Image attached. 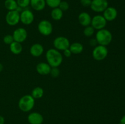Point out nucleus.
<instances>
[{"label":"nucleus","instance_id":"f257e3e1","mask_svg":"<svg viewBox=\"0 0 125 124\" xmlns=\"http://www.w3.org/2000/svg\"><path fill=\"white\" fill-rule=\"evenodd\" d=\"M46 59L51 68H58L62 63V55L56 49H50L46 52Z\"/></svg>","mask_w":125,"mask_h":124},{"label":"nucleus","instance_id":"f03ea898","mask_svg":"<svg viewBox=\"0 0 125 124\" xmlns=\"http://www.w3.org/2000/svg\"><path fill=\"white\" fill-rule=\"evenodd\" d=\"M95 39L99 45L106 46L109 44L112 41V35L109 30L103 29L98 30Z\"/></svg>","mask_w":125,"mask_h":124},{"label":"nucleus","instance_id":"7ed1b4c3","mask_svg":"<svg viewBox=\"0 0 125 124\" xmlns=\"http://www.w3.org/2000/svg\"><path fill=\"white\" fill-rule=\"evenodd\" d=\"M35 105V99L31 95H25L21 97L18 101V108L23 112L31 110Z\"/></svg>","mask_w":125,"mask_h":124},{"label":"nucleus","instance_id":"20e7f679","mask_svg":"<svg viewBox=\"0 0 125 124\" xmlns=\"http://www.w3.org/2000/svg\"><path fill=\"white\" fill-rule=\"evenodd\" d=\"M108 50L106 46L98 45L94 47L92 52V56L95 60L97 61L103 60L107 57Z\"/></svg>","mask_w":125,"mask_h":124},{"label":"nucleus","instance_id":"39448f33","mask_svg":"<svg viewBox=\"0 0 125 124\" xmlns=\"http://www.w3.org/2000/svg\"><path fill=\"white\" fill-rule=\"evenodd\" d=\"M52 25L49 21L42 20L38 24V30L43 36H49L52 32Z\"/></svg>","mask_w":125,"mask_h":124},{"label":"nucleus","instance_id":"423d86ee","mask_svg":"<svg viewBox=\"0 0 125 124\" xmlns=\"http://www.w3.org/2000/svg\"><path fill=\"white\" fill-rule=\"evenodd\" d=\"M53 45L55 49L58 51H62L68 49L70 47V41L65 36H58L54 40Z\"/></svg>","mask_w":125,"mask_h":124},{"label":"nucleus","instance_id":"0eeeda50","mask_svg":"<svg viewBox=\"0 0 125 124\" xmlns=\"http://www.w3.org/2000/svg\"><path fill=\"white\" fill-rule=\"evenodd\" d=\"M108 5L107 0H92L90 7L94 12L101 13L109 7Z\"/></svg>","mask_w":125,"mask_h":124},{"label":"nucleus","instance_id":"6e6552de","mask_svg":"<svg viewBox=\"0 0 125 124\" xmlns=\"http://www.w3.org/2000/svg\"><path fill=\"white\" fill-rule=\"evenodd\" d=\"M107 24V21L106 20L104 17L101 15H95L92 18L91 25L94 29L99 30L101 29H104Z\"/></svg>","mask_w":125,"mask_h":124},{"label":"nucleus","instance_id":"1a4fd4ad","mask_svg":"<svg viewBox=\"0 0 125 124\" xmlns=\"http://www.w3.org/2000/svg\"><path fill=\"white\" fill-rule=\"evenodd\" d=\"M20 13L17 10L9 11L6 15V21L9 26H15L20 21Z\"/></svg>","mask_w":125,"mask_h":124},{"label":"nucleus","instance_id":"9d476101","mask_svg":"<svg viewBox=\"0 0 125 124\" xmlns=\"http://www.w3.org/2000/svg\"><path fill=\"white\" fill-rule=\"evenodd\" d=\"M20 21L25 25H30L34 20V15L32 11L29 9H24L20 14Z\"/></svg>","mask_w":125,"mask_h":124},{"label":"nucleus","instance_id":"9b49d317","mask_svg":"<svg viewBox=\"0 0 125 124\" xmlns=\"http://www.w3.org/2000/svg\"><path fill=\"white\" fill-rule=\"evenodd\" d=\"M12 36L15 41L21 43L26 40L27 36H28V32L24 28L19 27L13 31Z\"/></svg>","mask_w":125,"mask_h":124},{"label":"nucleus","instance_id":"f8f14e48","mask_svg":"<svg viewBox=\"0 0 125 124\" xmlns=\"http://www.w3.org/2000/svg\"><path fill=\"white\" fill-rule=\"evenodd\" d=\"M117 9L113 7H108L103 12V17L107 21H112L116 19L117 17Z\"/></svg>","mask_w":125,"mask_h":124},{"label":"nucleus","instance_id":"ddd939ff","mask_svg":"<svg viewBox=\"0 0 125 124\" xmlns=\"http://www.w3.org/2000/svg\"><path fill=\"white\" fill-rule=\"evenodd\" d=\"M28 120L30 124H42L43 122V117L40 113L33 112L29 114Z\"/></svg>","mask_w":125,"mask_h":124},{"label":"nucleus","instance_id":"4468645a","mask_svg":"<svg viewBox=\"0 0 125 124\" xmlns=\"http://www.w3.org/2000/svg\"><path fill=\"white\" fill-rule=\"evenodd\" d=\"M51 67L48 63L41 62L36 66V71L39 74L43 75H46L50 74L51 71Z\"/></svg>","mask_w":125,"mask_h":124},{"label":"nucleus","instance_id":"2eb2a0df","mask_svg":"<svg viewBox=\"0 0 125 124\" xmlns=\"http://www.w3.org/2000/svg\"><path fill=\"white\" fill-rule=\"evenodd\" d=\"M78 21L81 25L86 27L91 24L92 18L87 12H81L78 16Z\"/></svg>","mask_w":125,"mask_h":124},{"label":"nucleus","instance_id":"dca6fc26","mask_svg":"<svg viewBox=\"0 0 125 124\" xmlns=\"http://www.w3.org/2000/svg\"><path fill=\"white\" fill-rule=\"evenodd\" d=\"M44 52V48L41 44L35 43L32 45L30 48V53L33 57H38L41 56Z\"/></svg>","mask_w":125,"mask_h":124},{"label":"nucleus","instance_id":"f3484780","mask_svg":"<svg viewBox=\"0 0 125 124\" xmlns=\"http://www.w3.org/2000/svg\"><path fill=\"white\" fill-rule=\"evenodd\" d=\"M30 5L32 8L36 11H41L46 6L45 0H31Z\"/></svg>","mask_w":125,"mask_h":124},{"label":"nucleus","instance_id":"a211bd4d","mask_svg":"<svg viewBox=\"0 0 125 124\" xmlns=\"http://www.w3.org/2000/svg\"><path fill=\"white\" fill-rule=\"evenodd\" d=\"M69 49L70 50L72 53L79 54L83 52L84 50V47H83V45L80 43L75 42L70 45Z\"/></svg>","mask_w":125,"mask_h":124},{"label":"nucleus","instance_id":"6ab92c4d","mask_svg":"<svg viewBox=\"0 0 125 124\" xmlns=\"http://www.w3.org/2000/svg\"><path fill=\"white\" fill-rule=\"evenodd\" d=\"M10 50L13 54L18 55L23 51V46L20 43L14 41L10 44Z\"/></svg>","mask_w":125,"mask_h":124},{"label":"nucleus","instance_id":"aec40b11","mask_svg":"<svg viewBox=\"0 0 125 124\" xmlns=\"http://www.w3.org/2000/svg\"><path fill=\"white\" fill-rule=\"evenodd\" d=\"M51 18L56 21H59L63 17V11L59 7L52 9L51 12Z\"/></svg>","mask_w":125,"mask_h":124},{"label":"nucleus","instance_id":"412c9836","mask_svg":"<svg viewBox=\"0 0 125 124\" xmlns=\"http://www.w3.org/2000/svg\"><path fill=\"white\" fill-rule=\"evenodd\" d=\"M4 6L9 11H12L16 10L18 6L16 0H6L4 2Z\"/></svg>","mask_w":125,"mask_h":124},{"label":"nucleus","instance_id":"4be33fe9","mask_svg":"<svg viewBox=\"0 0 125 124\" xmlns=\"http://www.w3.org/2000/svg\"><path fill=\"white\" fill-rule=\"evenodd\" d=\"M43 94L44 91L42 88L37 86V87H35V88L33 89L31 92V96H32L34 99H35V98H40L43 97Z\"/></svg>","mask_w":125,"mask_h":124},{"label":"nucleus","instance_id":"5701e85b","mask_svg":"<svg viewBox=\"0 0 125 124\" xmlns=\"http://www.w3.org/2000/svg\"><path fill=\"white\" fill-rule=\"evenodd\" d=\"M46 4L51 8L54 9L58 7L62 0H45Z\"/></svg>","mask_w":125,"mask_h":124},{"label":"nucleus","instance_id":"b1692460","mask_svg":"<svg viewBox=\"0 0 125 124\" xmlns=\"http://www.w3.org/2000/svg\"><path fill=\"white\" fill-rule=\"evenodd\" d=\"M95 33V29L92 26H88L85 27L84 30V34L87 37H90L92 36Z\"/></svg>","mask_w":125,"mask_h":124},{"label":"nucleus","instance_id":"393cba45","mask_svg":"<svg viewBox=\"0 0 125 124\" xmlns=\"http://www.w3.org/2000/svg\"><path fill=\"white\" fill-rule=\"evenodd\" d=\"M16 1L18 6L21 7L22 9L26 8L30 5L31 0H16Z\"/></svg>","mask_w":125,"mask_h":124},{"label":"nucleus","instance_id":"a878e982","mask_svg":"<svg viewBox=\"0 0 125 124\" xmlns=\"http://www.w3.org/2000/svg\"><path fill=\"white\" fill-rule=\"evenodd\" d=\"M51 77L54 78L57 77L60 74V70L57 67H54V68H51V71L50 73Z\"/></svg>","mask_w":125,"mask_h":124},{"label":"nucleus","instance_id":"bb28decb","mask_svg":"<svg viewBox=\"0 0 125 124\" xmlns=\"http://www.w3.org/2000/svg\"><path fill=\"white\" fill-rule=\"evenodd\" d=\"M58 7L60 9L62 10L63 12V11H67L69 9V4H68V3L67 1H62L61 3L59 4V6Z\"/></svg>","mask_w":125,"mask_h":124},{"label":"nucleus","instance_id":"cd10ccee","mask_svg":"<svg viewBox=\"0 0 125 124\" xmlns=\"http://www.w3.org/2000/svg\"><path fill=\"white\" fill-rule=\"evenodd\" d=\"M3 41L5 44H6L10 45L12 43H13V41H14L13 36L11 35H6V36L4 37Z\"/></svg>","mask_w":125,"mask_h":124},{"label":"nucleus","instance_id":"c85d7f7f","mask_svg":"<svg viewBox=\"0 0 125 124\" xmlns=\"http://www.w3.org/2000/svg\"><path fill=\"white\" fill-rule=\"evenodd\" d=\"M92 0H80V3L84 7H90Z\"/></svg>","mask_w":125,"mask_h":124},{"label":"nucleus","instance_id":"c756f323","mask_svg":"<svg viewBox=\"0 0 125 124\" xmlns=\"http://www.w3.org/2000/svg\"><path fill=\"white\" fill-rule=\"evenodd\" d=\"M72 52H71L70 50L69 49V48L67 49H65L63 51V55H64L65 57H67V58H69V57H70L71 55H72Z\"/></svg>","mask_w":125,"mask_h":124},{"label":"nucleus","instance_id":"7c9ffc66","mask_svg":"<svg viewBox=\"0 0 125 124\" xmlns=\"http://www.w3.org/2000/svg\"><path fill=\"white\" fill-rule=\"evenodd\" d=\"M96 44H98V43H97V41H96V39H91V40H90V44L91 45V46H96Z\"/></svg>","mask_w":125,"mask_h":124},{"label":"nucleus","instance_id":"2f4dec72","mask_svg":"<svg viewBox=\"0 0 125 124\" xmlns=\"http://www.w3.org/2000/svg\"><path fill=\"white\" fill-rule=\"evenodd\" d=\"M4 118L2 115H0V124H4Z\"/></svg>","mask_w":125,"mask_h":124},{"label":"nucleus","instance_id":"473e14b6","mask_svg":"<svg viewBox=\"0 0 125 124\" xmlns=\"http://www.w3.org/2000/svg\"><path fill=\"white\" fill-rule=\"evenodd\" d=\"M120 124H125V115L122 117L120 120Z\"/></svg>","mask_w":125,"mask_h":124},{"label":"nucleus","instance_id":"72a5a7b5","mask_svg":"<svg viewBox=\"0 0 125 124\" xmlns=\"http://www.w3.org/2000/svg\"><path fill=\"white\" fill-rule=\"evenodd\" d=\"M3 68H4L3 65H2L1 63H0V72L2 71V70H3Z\"/></svg>","mask_w":125,"mask_h":124}]
</instances>
